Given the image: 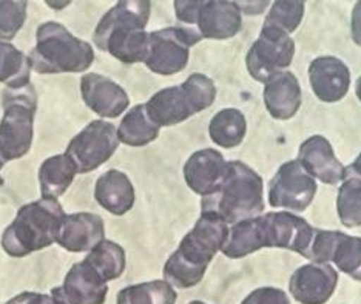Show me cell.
<instances>
[{"instance_id": "2e32d148", "label": "cell", "mask_w": 361, "mask_h": 304, "mask_svg": "<svg viewBox=\"0 0 361 304\" xmlns=\"http://www.w3.org/2000/svg\"><path fill=\"white\" fill-rule=\"evenodd\" d=\"M338 274L331 265L312 262L293 272L289 291L300 304H324L335 292Z\"/></svg>"}, {"instance_id": "83f0119b", "label": "cell", "mask_w": 361, "mask_h": 304, "mask_svg": "<svg viewBox=\"0 0 361 304\" xmlns=\"http://www.w3.org/2000/svg\"><path fill=\"white\" fill-rule=\"evenodd\" d=\"M175 287L164 279L128 286L118 293V304H175Z\"/></svg>"}, {"instance_id": "9c48e42d", "label": "cell", "mask_w": 361, "mask_h": 304, "mask_svg": "<svg viewBox=\"0 0 361 304\" xmlns=\"http://www.w3.org/2000/svg\"><path fill=\"white\" fill-rule=\"evenodd\" d=\"M202 37L193 28L169 27L150 32L145 65L156 75L170 76L183 71L190 57V48Z\"/></svg>"}, {"instance_id": "277c9868", "label": "cell", "mask_w": 361, "mask_h": 304, "mask_svg": "<svg viewBox=\"0 0 361 304\" xmlns=\"http://www.w3.org/2000/svg\"><path fill=\"white\" fill-rule=\"evenodd\" d=\"M262 179L241 161H228L227 174L218 190L204 196L201 213H215L227 224L255 218L264 210Z\"/></svg>"}, {"instance_id": "30bf717a", "label": "cell", "mask_w": 361, "mask_h": 304, "mask_svg": "<svg viewBox=\"0 0 361 304\" xmlns=\"http://www.w3.org/2000/svg\"><path fill=\"white\" fill-rule=\"evenodd\" d=\"M118 128L111 122L93 121L71 139L67 153L76 164L78 174L84 175L101 167L119 147Z\"/></svg>"}, {"instance_id": "7c38bea8", "label": "cell", "mask_w": 361, "mask_h": 304, "mask_svg": "<svg viewBox=\"0 0 361 304\" xmlns=\"http://www.w3.org/2000/svg\"><path fill=\"white\" fill-rule=\"evenodd\" d=\"M317 193V181L298 159L287 161L278 169L269 184V202L274 207L305 212Z\"/></svg>"}, {"instance_id": "cb8c5ba5", "label": "cell", "mask_w": 361, "mask_h": 304, "mask_svg": "<svg viewBox=\"0 0 361 304\" xmlns=\"http://www.w3.org/2000/svg\"><path fill=\"white\" fill-rule=\"evenodd\" d=\"M78 175L76 164L67 153L51 156L39 169V183L42 198L56 200L67 192Z\"/></svg>"}, {"instance_id": "e0dca14e", "label": "cell", "mask_w": 361, "mask_h": 304, "mask_svg": "<svg viewBox=\"0 0 361 304\" xmlns=\"http://www.w3.org/2000/svg\"><path fill=\"white\" fill-rule=\"evenodd\" d=\"M309 82L319 101L338 102L349 92L350 71L338 57L322 56L309 65Z\"/></svg>"}, {"instance_id": "5b68a950", "label": "cell", "mask_w": 361, "mask_h": 304, "mask_svg": "<svg viewBox=\"0 0 361 304\" xmlns=\"http://www.w3.org/2000/svg\"><path fill=\"white\" fill-rule=\"evenodd\" d=\"M65 212L56 200L40 198L19 209L13 223L2 235L4 250L14 258L28 257L32 252L57 243Z\"/></svg>"}, {"instance_id": "7a4b0ae2", "label": "cell", "mask_w": 361, "mask_h": 304, "mask_svg": "<svg viewBox=\"0 0 361 304\" xmlns=\"http://www.w3.org/2000/svg\"><path fill=\"white\" fill-rule=\"evenodd\" d=\"M227 235L228 224L218 215L201 213V218L164 266V281L178 289H188L198 284L212 260L223 249Z\"/></svg>"}, {"instance_id": "52a82bcc", "label": "cell", "mask_w": 361, "mask_h": 304, "mask_svg": "<svg viewBox=\"0 0 361 304\" xmlns=\"http://www.w3.org/2000/svg\"><path fill=\"white\" fill-rule=\"evenodd\" d=\"M215 99L216 87L213 80L201 73H193L180 85L164 88L153 95L145 104V110L159 128L171 127L209 109Z\"/></svg>"}, {"instance_id": "d4e9b609", "label": "cell", "mask_w": 361, "mask_h": 304, "mask_svg": "<svg viewBox=\"0 0 361 304\" xmlns=\"http://www.w3.org/2000/svg\"><path fill=\"white\" fill-rule=\"evenodd\" d=\"M159 130L161 128L147 114L145 104H139L122 118L118 128V138L126 145L144 147L159 136Z\"/></svg>"}, {"instance_id": "4dcf8cb0", "label": "cell", "mask_w": 361, "mask_h": 304, "mask_svg": "<svg viewBox=\"0 0 361 304\" xmlns=\"http://www.w3.org/2000/svg\"><path fill=\"white\" fill-rule=\"evenodd\" d=\"M305 16V2L298 0H280L275 2L266 16L264 25L281 30L290 35L302 20Z\"/></svg>"}, {"instance_id": "60d3db41", "label": "cell", "mask_w": 361, "mask_h": 304, "mask_svg": "<svg viewBox=\"0 0 361 304\" xmlns=\"http://www.w3.org/2000/svg\"><path fill=\"white\" fill-rule=\"evenodd\" d=\"M188 304H206V303H202V301H190Z\"/></svg>"}, {"instance_id": "ba28073f", "label": "cell", "mask_w": 361, "mask_h": 304, "mask_svg": "<svg viewBox=\"0 0 361 304\" xmlns=\"http://www.w3.org/2000/svg\"><path fill=\"white\" fill-rule=\"evenodd\" d=\"M4 118L0 121V156L8 162L25 156L35 136L37 93L31 84L6 87L2 93Z\"/></svg>"}, {"instance_id": "74e56055", "label": "cell", "mask_w": 361, "mask_h": 304, "mask_svg": "<svg viewBox=\"0 0 361 304\" xmlns=\"http://www.w3.org/2000/svg\"><path fill=\"white\" fill-rule=\"evenodd\" d=\"M346 174L361 176V153H360L358 158L355 159V162H352L349 167H346Z\"/></svg>"}, {"instance_id": "f546056e", "label": "cell", "mask_w": 361, "mask_h": 304, "mask_svg": "<svg viewBox=\"0 0 361 304\" xmlns=\"http://www.w3.org/2000/svg\"><path fill=\"white\" fill-rule=\"evenodd\" d=\"M336 210L343 226H361V176L344 175L336 198Z\"/></svg>"}, {"instance_id": "44dd1931", "label": "cell", "mask_w": 361, "mask_h": 304, "mask_svg": "<svg viewBox=\"0 0 361 304\" xmlns=\"http://www.w3.org/2000/svg\"><path fill=\"white\" fill-rule=\"evenodd\" d=\"M298 161L312 178L323 181L324 184L335 186L343 183L346 167L336 159L331 142L323 136H312L301 144Z\"/></svg>"}, {"instance_id": "d6986e66", "label": "cell", "mask_w": 361, "mask_h": 304, "mask_svg": "<svg viewBox=\"0 0 361 304\" xmlns=\"http://www.w3.org/2000/svg\"><path fill=\"white\" fill-rule=\"evenodd\" d=\"M104 236L105 226L99 215L90 212H78L71 215L65 213L57 235V244L68 252H92L104 241Z\"/></svg>"}, {"instance_id": "ab89813d", "label": "cell", "mask_w": 361, "mask_h": 304, "mask_svg": "<svg viewBox=\"0 0 361 304\" xmlns=\"http://www.w3.org/2000/svg\"><path fill=\"white\" fill-rule=\"evenodd\" d=\"M5 162H6V161H5L4 158H2V156H0V170H2V169H4V166H5Z\"/></svg>"}, {"instance_id": "e575fe53", "label": "cell", "mask_w": 361, "mask_h": 304, "mask_svg": "<svg viewBox=\"0 0 361 304\" xmlns=\"http://www.w3.org/2000/svg\"><path fill=\"white\" fill-rule=\"evenodd\" d=\"M350 32H352V40L361 47V2H357L354 6V11H352Z\"/></svg>"}, {"instance_id": "8fae6325", "label": "cell", "mask_w": 361, "mask_h": 304, "mask_svg": "<svg viewBox=\"0 0 361 304\" xmlns=\"http://www.w3.org/2000/svg\"><path fill=\"white\" fill-rule=\"evenodd\" d=\"M295 42L287 32L262 25L261 35L245 57L250 76L258 82H266L284 71L293 61Z\"/></svg>"}, {"instance_id": "1f68e13d", "label": "cell", "mask_w": 361, "mask_h": 304, "mask_svg": "<svg viewBox=\"0 0 361 304\" xmlns=\"http://www.w3.org/2000/svg\"><path fill=\"white\" fill-rule=\"evenodd\" d=\"M27 2L0 0V39L11 40L27 20Z\"/></svg>"}, {"instance_id": "d6a6232c", "label": "cell", "mask_w": 361, "mask_h": 304, "mask_svg": "<svg viewBox=\"0 0 361 304\" xmlns=\"http://www.w3.org/2000/svg\"><path fill=\"white\" fill-rule=\"evenodd\" d=\"M241 304H290L287 293L276 287H259L250 292Z\"/></svg>"}, {"instance_id": "f1b7e54d", "label": "cell", "mask_w": 361, "mask_h": 304, "mask_svg": "<svg viewBox=\"0 0 361 304\" xmlns=\"http://www.w3.org/2000/svg\"><path fill=\"white\" fill-rule=\"evenodd\" d=\"M31 63L28 56L14 45L0 40V82L6 87H22L31 84Z\"/></svg>"}, {"instance_id": "d590c367", "label": "cell", "mask_w": 361, "mask_h": 304, "mask_svg": "<svg viewBox=\"0 0 361 304\" xmlns=\"http://www.w3.org/2000/svg\"><path fill=\"white\" fill-rule=\"evenodd\" d=\"M30 304H62V303L57 298H54L51 293L47 295V293H36L35 292Z\"/></svg>"}, {"instance_id": "836d02e7", "label": "cell", "mask_w": 361, "mask_h": 304, "mask_svg": "<svg viewBox=\"0 0 361 304\" xmlns=\"http://www.w3.org/2000/svg\"><path fill=\"white\" fill-rule=\"evenodd\" d=\"M201 2H187V0H178L175 2V13L176 18L187 23V25H195L196 14H198Z\"/></svg>"}, {"instance_id": "6da1fadb", "label": "cell", "mask_w": 361, "mask_h": 304, "mask_svg": "<svg viewBox=\"0 0 361 304\" xmlns=\"http://www.w3.org/2000/svg\"><path fill=\"white\" fill-rule=\"evenodd\" d=\"M315 230L305 218L289 212H270L243 219L228 229L223 252L228 258H244L262 248H280L307 258Z\"/></svg>"}, {"instance_id": "ac0fdd59", "label": "cell", "mask_w": 361, "mask_h": 304, "mask_svg": "<svg viewBox=\"0 0 361 304\" xmlns=\"http://www.w3.org/2000/svg\"><path fill=\"white\" fill-rule=\"evenodd\" d=\"M195 25L202 39H231L241 30L240 6L228 0H201Z\"/></svg>"}, {"instance_id": "3957f363", "label": "cell", "mask_w": 361, "mask_h": 304, "mask_svg": "<svg viewBox=\"0 0 361 304\" xmlns=\"http://www.w3.org/2000/svg\"><path fill=\"white\" fill-rule=\"evenodd\" d=\"M150 6L145 0H124L114 5L94 30L93 40L97 48L124 63L145 62L150 36L145 27Z\"/></svg>"}, {"instance_id": "8992f818", "label": "cell", "mask_w": 361, "mask_h": 304, "mask_svg": "<svg viewBox=\"0 0 361 304\" xmlns=\"http://www.w3.org/2000/svg\"><path fill=\"white\" fill-rule=\"evenodd\" d=\"M31 70L40 75L82 73L92 67L94 50L85 40L75 37L57 22H45L37 28L36 47L30 56Z\"/></svg>"}, {"instance_id": "484cf974", "label": "cell", "mask_w": 361, "mask_h": 304, "mask_svg": "<svg viewBox=\"0 0 361 304\" xmlns=\"http://www.w3.org/2000/svg\"><path fill=\"white\" fill-rule=\"evenodd\" d=\"M245 131H247V122H245L244 114L236 109H224L218 111L209 126L210 139L224 149L240 145L245 136Z\"/></svg>"}, {"instance_id": "9a60e30c", "label": "cell", "mask_w": 361, "mask_h": 304, "mask_svg": "<svg viewBox=\"0 0 361 304\" xmlns=\"http://www.w3.org/2000/svg\"><path fill=\"white\" fill-rule=\"evenodd\" d=\"M82 99L90 110L101 118H118L130 105L127 92L110 78L87 73L80 79Z\"/></svg>"}, {"instance_id": "4fadbf2b", "label": "cell", "mask_w": 361, "mask_h": 304, "mask_svg": "<svg viewBox=\"0 0 361 304\" xmlns=\"http://www.w3.org/2000/svg\"><path fill=\"white\" fill-rule=\"evenodd\" d=\"M307 260L332 265L343 274L361 281V238L334 230H315Z\"/></svg>"}, {"instance_id": "ffe728a7", "label": "cell", "mask_w": 361, "mask_h": 304, "mask_svg": "<svg viewBox=\"0 0 361 304\" xmlns=\"http://www.w3.org/2000/svg\"><path fill=\"white\" fill-rule=\"evenodd\" d=\"M227 174V161L218 150L204 149L195 152L184 166L187 186L195 193L210 196L215 193Z\"/></svg>"}, {"instance_id": "f35d334b", "label": "cell", "mask_w": 361, "mask_h": 304, "mask_svg": "<svg viewBox=\"0 0 361 304\" xmlns=\"http://www.w3.org/2000/svg\"><path fill=\"white\" fill-rule=\"evenodd\" d=\"M355 93H357V97L360 99V102H361V76L358 78V80H357V85H355Z\"/></svg>"}, {"instance_id": "8d00e7d4", "label": "cell", "mask_w": 361, "mask_h": 304, "mask_svg": "<svg viewBox=\"0 0 361 304\" xmlns=\"http://www.w3.org/2000/svg\"><path fill=\"white\" fill-rule=\"evenodd\" d=\"M32 295H35V292H22L5 304H30Z\"/></svg>"}, {"instance_id": "603a6c76", "label": "cell", "mask_w": 361, "mask_h": 304, "mask_svg": "<svg viewBox=\"0 0 361 304\" xmlns=\"http://www.w3.org/2000/svg\"><path fill=\"white\" fill-rule=\"evenodd\" d=\"M94 198L111 215L122 217L133 207L135 187L126 174L109 170L96 181Z\"/></svg>"}, {"instance_id": "4316f807", "label": "cell", "mask_w": 361, "mask_h": 304, "mask_svg": "<svg viewBox=\"0 0 361 304\" xmlns=\"http://www.w3.org/2000/svg\"><path fill=\"white\" fill-rule=\"evenodd\" d=\"M84 261L97 270V274L109 283L124 274L126 250L118 243L104 240L92 252H88Z\"/></svg>"}, {"instance_id": "7402d4cb", "label": "cell", "mask_w": 361, "mask_h": 304, "mask_svg": "<svg viewBox=\"0 0 361 304\" xmlns=\"http://www.w3.org/2000/svg\"><path fill=\"white\" fill-rule=\"evenodd\" d=\"M264 104L275 119H290L301 107V87L290 71H281L264 84Z\"/></svg>"}, {"instance_id": "5bb4252c", "label": "cell", "mask_w": 361, "mask_h": 304, "mask_svg": "<svg viewBox=\"0 0 361 304\" xmlns=\"http://www.w3.org/2000/svg\"><path fill=\"white\" fill-rule=\"evenodd\" d=\"M109 292L105 279L85 261L76 262L63 283L54 287L51 295L62 304H104Z\"/></svg>"}]
</instances>
